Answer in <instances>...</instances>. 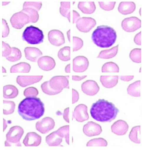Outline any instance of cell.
Segmentation results:
<instances>
[{
  "label": "cell",
  "instance_id": "4",
  "mask_svg": "<svg viewBox=\"0 0 142 150\" xmlns=\"http://www.w3.org/2000/svg\"><path fill=\"white\" fill-rule=\"evenodd\" d=\"M69 76H55L49 81L41 86L42 91L48 95H55L61 93L64 88L69 89Z\"/></svg>",
  "mask_w": 142,
  "mask_h": 150
},
{
  "label": "cell",
  "instance_id": "53",
  "mask_svg": "<svg viewBox=\"0 0 142 150\" xmlns=\"http://www.w3.org/2000/svg\"><path fill=\"white\" fill-rule=\"evenodd\" d=\"M4 131H5V129H6L7 127V124H6V121L5 120V119H4Z\"/></svg>",
  "mask_w": 142,
  "mask_h": 150
},
{
  "label": "cell",
  "instance_id": "2",
  "mask_svg": "<svg viewBox=\"0 0 142 150\" xmlns=\"http://www.w3.org/2000/svg\"><path fill=\"white\" fill-rule=\"evenodd\" d=\"M119 110L113 103L100 99L93 104L90 112L91 117L100 122H110L115 119Z\"/></svg>",
  "mask_w": 142,
  "mask_h": 150
},
{
  "label": "cell",
  "instance_id": "14",
  "mask_svg": "<svg viewBox=\"0 0 142 150\" xmlns=\"http://www.w3.org/2000/svg\"><path fill=\"white\" fill-rule=\"evenodd\" d=\"M83 132L86 136L93 137L99 136L103 132L100 125L93 122H89L83 127Z\"/></svg>",
  "mask_w": 142,
  "mask_h": 150
},
{
  "label": "cell",
  "instance_id": "9",
  "mask_svg": "<svg viewBox=\"0 0 142 150\" xmlns=\"http://www.w3.org/2000/svg\"><path fill=\"white\" fill-rule=\"evenodd\" d=\"M96 20L92 18L82 17L77 21L76 28L83 33H88L96 25Z\"/></svg>",
  "mask_w": 142,
  "mask_h": 150
},
{
  "label": "cell",
  "instance_id": "3",
  "mask_svg": "<svg viewBox=\"0 0 142 150\" xmlns=\"http://www.w3.org/2000/svg\"><path fill=\"white\" fill-rule=\"evenodd\" d=\"M115 30L107 25L98 26L91 36L92 41L98 47L102 48L110 47L115 43L117 38Z\"/></svg>",
  "mask_w": 142,
  "mask_h": 150
},
{
  "label": "cell",
  "instance_id": "6",
  "mask_svg": "<svg viewBox=\"0 0 142 150\" xmlns=\"http://www.w3.org/2000/svg\"><path fill=\"white\" fill-rule=\"evenodd\" d=\"M24 133L23 128L20 126H16L11 127L6 135V139L10 143L14 144L16 146L21 145L20 143V140Z\"/></svg>",
  "mask_w": 142,
  "mask_h": 150
},
{
  "label": "cell",
  "instance_id": "16",
  "mask_svg": "<svg viewBox=\"0 0 142 150\" xmlns=\"http://www.w3.org/2000/svg\"><path fill=\"white\" fill-rule=\"evenodd\" d=\"M43 76H19L17 77L16 82L22 87L38 83L42 79Z\"/></svg>",
  "mask_w": 142,
  "mask_h": 150
},
{
  "label": "cell",
  "instance_id": "52",
  "mask_svg": "<svg viewBox=\"0 0 142 150\" xmlns=\"http://www.w3.org/2000/svg\"><path fill=\"white\" fill-rule=\"evenodd\" d=\"M67 37L68 40L69 42H70V30H69L67 33Z\"/></svg>",
  "mask_w": 142,
  "mask_h": 150
},
{
  "label": "cell",
  "instance_id": "35",
  "mask_svg": "<svg viewBox=\"0 0 142 150\" xmlns=\"http://www.w3.org/2000/svg\"><path fill=\"white\" fill-rule=\"evenodd\" d=\"M22 57V53L20 49L16 47L11 48V52L8 56L5 57L7 60L14 62L20 60Z\"/></svg>",
  "mask_w": 142,
  "mask_h": 150
},
{
  "label": "cell",
  "instance_id": "12",
  "mask_svg": "<svg viewBox=\"0 0 142 150\" xmlns=\"http://www.w3.org/2000/svg\"><path fill=\"white\" fill-rule=\"evenodd\" d=\"M48 39L51 44L56 47H60L65 43L64 34L60 30H52L49 31Z\"/></svg>",
  "mask_w": 142,
  "mask_h": 150
},
{
  "label": "cell",
  "instance_id": "25",
  "mask_svg": "<svg viewBox=\"0 0 142 150\" xmlns=\"http://www.w3.org/2000/svg\"><path fill=\"white\" fill-rule=\"evenodd\" d=\"M31 70V66L26 62H22L13 65L10 69V72L28 73Z\"/></svg>",
  "mask_w": 142,
  "mask_h": 150
},
{
  "label": "cell",
  "instance_id": "40",
  "mask_svg": "<svg viewBox=\"0 0 142 150\" xmlns=\"http://www.w3.org/2000/svg\"><path fill=\"white\" fill-rule=\"evenodd\" d=\"M38 95V90L34 87L27 88L24 91V95L26 97H36Z\"/></svg>",
  "mask_w": 142,
  "mask_h": 150
},
{
  "label": "cell",
  "instance_id": "47",
  "mask_svg": "<svg viewBox=\"0 0 142 150\" xmlns=\"http://www.w3.org/2000/svg\"><path fill=\"white\" fill-rule=\"evenodd\" d=\"M69 112L70 108H67L66 109H65L64 112L63 113V119L65 120L67 122L70 123L69 120Z\"/></svg>",
  "mask_w": 142,
  "mask_h": 150
},
{
  "label": "cell",
  "instance_id": "27",
  "mask_svg": "<svg viewBox=\"0 0 142 150\" xmlns=\"http://www.w3.org/2000/svg\"><path fill=\"white\" fill-rule=\"evenodd\" d=\"M119 45L115 46L108 50H104L101 51L97 58L102 59H110L116 56L118 53Z\"/></svg>",
  "mask_w": 142,
  "mask_h": 150
},
{
  "label": "cell",
  "instance_id": "55",
  "mask_svg": "<svg viewBox=\"0 0 142 150\" xmlns=\"http://www.w3.org/2000/svg\"><path fill=\"white\" fill-rule=\"evenodd\" d=\"M141 8L139 10V15L141 16Z\"/></svg>",
  "mask_w": 142,
  "mask_h": 150
},
{
  "label": "cell",
  "instance_id": "46",
  "mask_svg": "<svg viewBox=\"0 0 142 150\" xmlns=\"http://www.w3.org/2000/svg\"><path fill=\"white\" fill-rule=\"evenodd\" d=\"M79 99V93L76 90L72 89V104L77 102Z\"/></svg>",
  "mask_w": 142,
  "mask_h": 150
},
{
  "label": "cell",
  "instance_id": "39",
  "mask_svg": "<svg viewBox=\"0 0 142 150\" xmlns=\"http://www.w3.org/2000/svg\"><path fill=\"white\" fill-rule=\"evenodd\" d=\"M42 6V4L41 2H25L23 4V8H32L38 12L40 10Z\"/></svg>",
  "mask_w": 142,
  "mask_h": 150
},
{
  "label": "cell",
  "instance_id": "33",
  "mask_svg": "<svg viewBox=\"0 0 142 150\" xmlns=\"http://www.w3.org/2000/svg\"><path fill=\"white\" fill-rule=\"evenodd\" d=\"M58 57L63 62H68L70 60V47L66 46L60 49L58 53Z\"/></svg>",
  "mask_w": 142,
  "mask_h": 150
},
{
  "label": "cell",
  "instance_id": "54",
  "mask_svg": "<svg viewBox=\"0 0 142 150\" xmlns=\"http://www.w3.org/2000/svg\"><path fill=\"white\" fill-rule=\"evenodd\" d=\"M2 68H3V73H6L7 72H6V69H5L4 68V67H2Z\"/></svg>",
  "mask_w": 142,
  "mask_h": 150
},
{
  "label": "cell",
  "instance_id": "10",
  "mask_svg": "<svg viewBox=\"0 0 142 150\" xmlns=\"http://www.w3.org/2000/svg\"><path fill=\"white\" fill-rule=\"evenodd\" d=\"M55 125V123L53 119L49 117H46L40 122H37L35 127L37 130L41 133L46 134L54 128Z\"/></svg>",
  "mask_w": 142,
  "mask_h": 150
},
{
  "label": "cell",
  "instance_id": "34",
  "mask_svg": "<svg viewBox=\"0 0 142 150\" xmlns=\"http://www.w3.org/2000/svg\"><path fill=\"white\" fill-rule=\"evenodd\" d=\"M129 57L134 63L141 64V49L135 48L132 49L129 54Z\"/></svg>",
  "mask_w": 142,
  "mask_h": 150
},
{
  "label": "cell",
  "instance_id": "21",
  "mask_svg": "<svg viewBox=\"0 0 142 150\" xmlns=\"http://www.w3.org/2000/svg\"><path fill=\"white\" fill-rule=\"evenodd\" d=\"M119 79L118 76H101L100 77V81L104 87L111 88L117 85Z\"/></svg>",
  "mask_w": 142,
  "mask_h": 150
},
{
  "label": "cell",
  "instance_id": "11",
  "mask_svg": "<svg viewBox=\"0 0 142 150\" xmlns=\"http://www.w3.org/2000/svg\"><path fill=\"white\" fill-rule=\"evenodd\" d=\"M88 59L84 56H78L73 60V70L76 73H82L87 69L89 66Z\"/></svg>",
  "mask_w": 142,
  "mask_h": 150
},
{
  "label": "cell",
  "instance_id": "22",
  "mask_svg": "<svg viewBox=\"0 0 142 150\" xmlns=\"http://www.w3.org/2000/svg\"><path fill=\"white\" fill-rule=\"evenodd\" d=\"M136 5L133 2H121L118 6V10L123 15L131 14L136 10Z\"/></svg>",
  "mask_w": 142,
  "mask_h": 150
},
{
  "label": "cell",
  "instance_id": "18",
  "mask_svg": "<svg viewBox=\"0 0 142 150\" xmlns=\"http://www.w3.org/2000/svg\"><path fill=\"white\" fill-rule=\"evenodd\" d=\"M129 125L123 120H118L114 122L111 127L112 132L118 136H123L127 133Z\"/></svg>",
  "mask_w": 142,
  "mask_h": 150
},
{
  "label": "cell",
  "instance_id": "29",
  "mask_svg": "<svg viewBox=\"0 0 142 150\" xmlns=\"http://www.w3.org/2000/svg\"><path fill=\"white\" fill-rule=\"evenodd\" d=\"M141 126L132 127L129 135V138L132 142L136 144H140Z\"/></svg>",
  "mask_w": 142,
  "mask_h": 150
},
{
  "label": "cell",
  "instance_id": "19",
  "mask_svg": "<svg viewBox=\"0 0 142 150\" xmlns=\"http://www.w3.org/2000/svg\"><path fill=\"white\" fill-rule=\"evenodd\" d=\"M41 137L36 132L28 133L23 141V144L26 146H37L42 142Z\"/></svg>",
  "mask_w": 142,
  "mask_h": 150
},
{
  "label": "cell",
  "instance_id": "30",
  "mask_svg": "<svg viewBox=\"0 0 142 150\" xmlns=\"http://www.w3.org/2000/svg\"><path fill=\"white\" fill-rule=\"evenodd\" d=\"M21 11L28 16L30 23H35L39 19L38 11L35 9L31 8H23Z\"/></svg>",
  "mask_w": 142,
  "mask_h": 150
},
{
  "label": "cell",
  "instance_id": "31",
  "mask_svg": "<svg viewBox=\"0 0 142 150\" xmlns=\"http://www.w3.org/2000/svg\"><path fill=\"white\" fill-rule=\"evenodd\" d=\"M70 2H61L60 11L63 16L67 18L69 22H70Z\"/></svg>",
  "mask_w": 142,
  "mask_h": 150
},
{
  "label": "cell",
  "instance_id": "51",
  "mask_svg": "<svg viewBox=\"0 0 142 150\" xmlns=\"http://www.w3.org/2000/svg\"><path fill=\"white\" fill-rule=\"evenodd\" d=\"M65 70V72L67 73H70V64H69L66 65Z\"/></svg>",
  "mask_w": 142,
  "mask_h": 150
},
{
  "label": "cell",
  "instance_id": "44",
  "mask_svg": "<svg viewBox=\"0 0 142 150\" xmlns=\"http://www.w3.org/2000/svg\"><path fill=\"white\" fill-rule=\"evenodd\" d=\"M2 25H3V31H2V37L5 38L8 36L9 34V27L7 21L5 19L2 20Z\"/></svg>",
  "mask_w": 142,
  "mask_h": 150
},
{
  "label": "cell",
  "instance_id": "1",
  "mask_svg": "<svg viewBox=\"0 0 142 150\" xmlns=\"http://www.w3.org/2000/svg\"><path fill=\"white\" fill-rule=\"evenodd\" d=\"M44 112V105L39 98L36 97H27L18 105V113L26 121L38 119L43 116Z\"/></svg>",
  "mask_w": 142,
  "mask_h": 150
},
{
  "label": "cell",
  "instance_id": "5",
  "mask_svg": "<svg viewBox=\"0 0 142 150\" xmlns=\"http://www.w3.org/2000/svg\"><path fill=\"white\" fill-rule=\"evenodd\" d=\"M22 39L31 45H38L44 41L43 31L36 27L30 25L26 28L22 36Z\"/></svg>",
  "mask_w": 142,
  "mask_h": 150
},
{
  "label": "cell",
  "instance_id": "26",
  "mask_svg": "<svg viewBox=\"0 0 142 150\" xmlns=\"http://www.w3.org/2000/svg\"><path fill=\"white\" fill-rule=\"evenodd\" d=\"M19 94L17 88L13 85H7L4 87V97L6 99L16 98Z\"/></svg>",
  "mask_w": 142,
  "mask_h": 150
},
{
  "label": "cell",
  "instance_id": "15",
  "mask_svg": "<svg viewBox=\"0 0 142 150\" xmlns=\"http://www.w3.org/2000/svg\"><path fill=\"white\" fill-rule=\"evenodd\" d=\"M100 88L98 83L93 80H87L84 82L81 85L83 93L89 96L97 95L99 91Z\"/></svg>",
  "mask_w": 142,
  "mask_h": 150
},
{
  "label": "cell",
  "instance_id": "41",
  "mask_svg": "<svg viewBox=\"0 0 142 150\" xmlns=\"http://www.w3.org/2000/svg\"><path fill=\"white\" fill-rule=\"evenodd\" d=\"M116 2H99L100 7L105 11H110L115 8Z\"/></svg>",
  "mask_w": 142,
  "mask_h": 150
},
{
  "label": "cell",
  "instance_id": "17",
  "mask_svg": "<svg viewBox=\"0 0 142 150\" xmlns=\"http://www.w3.org/2000/svg\"><path fill=\"white\" fill-rule=\"evenodd\" d=\"M37 64L39 68L44 71L52 70L56 66L54 59L48 56L42 57L38 59Z\"/></svg>",
  "mask_w": 142,
  "mask_h": 150
},
{
  "label": "cell",
  "instance_id": "23",
  "mask_svg": "<svg viewBox=\"0 0 142 150\" xmlns=\"http://www.w3.org/2000/svg\"><path fill=\"white\" fill-rule=\"evenodd\" d=\"M78 8L82 12L86 14H91L94 13L96 7L94 2H79Z\"/></svg>",
  "mask_w": 142,
  "mask_h": 150
},
{
  "label": "cell",
  "instance_id": "8",
  "mask_svg": "<svg viewBox=\"0 0 142 150\" xmlns=\"http://www.w3.org/2000/svg\"><path fill=\"white\" fill-rule=\"evenodd\" d=\"M10 21L13 27L19 30L30 23L28 16L21 11L14 14L11 18Z\"/></svg>",
  "mask_w": 142,
  "mask_h": 150
},
{
  "label": "cell",
  "instance_id": "38",
  "mask_svg": "<svg viewBox=\"0 0 142 150\" xmlns=\"http://www.w3.org/2000/svg\"><path fill=\"white\" fill-rule=\"evenodd\" d=\"M108 145V142L105 139L103 138H95L89 140L87 143V146H106Z\"/></svg>",
  "mask_w": 142,
  "mask_h": 150
},
{
  "label": "cell",
  "instance_id": "49",
  "mask_svg": "<svg viewBox=\"0 0 142 150\" xmlns=\"http://www.w3.org/2000/svg\"><path fill=\"white\" fill-rule=\"evenodd\" d=\"M119 79L124 82H128L133 80L134 78V76H119Z\"/></svg>",
  "mask_w": 142,
  "mask_h": 150
},
{
  "label": "cell",
  "instance_id": "42",
  "mask_svg": "<svg viewBox=\"0 0 142 150\" xmlns=\"http://www.w3.org/2000/svg\"><path fill=\"white\" fill-rule=\"evenodd\" d=\"M83 41L81 38L76 36L73 37V51L75 52L81 49L83 46Z\"/></svg>",
  "mask_w": 142,
  "mask_h": 150
},
{
  "label": "cell",
  "instance_id": "28",
  "mask_svg": "<svg viewBox=\"0 0 142 150\" xmlns=\"http://www.w3.org/2000/svg\"><path fill=\"white\" fill-rule=\"evenodd\" d=\"M140 80H138L129 85L127 88V93L133 97H140Z\"/></svg>",
  "mask_w": 142,
  "mask_h": 150
},
{
  "label": "cell",
  "instance_id": "32",
  "mask_svg": "<svg viewBox=\"0 0 142 150\" xmlns=\"http://www.w3.org/2000/svg\"><path fill=\"white\" fill-rule=\"evenodd\" d=\"M119 66L116 63L110 62L105 63L102 68L103 73H119Z\"/></svg>",
  "mask_w": 142,
  "mask_h": 150
},
{
  "label": "cell",
  "instance_id": "50",
  "mask_svg": "<svg viewBox=\"0 0 142 150\" xmlns=\"http://www.w3.org/2000/svg\"><path fill=\"white\" fill-rule=\"evenodd\" d=\"M87 76H72V80L75 81H79L83 80L85 79Z\"/></svg>",
  "mask_w": 142,
  "mask_h": 150
},
{
  "label": "cell",
  "instance_id": "7",
  "mask_svg": "<svg viewBox=\"0 0 142 150\" xmlns=\"http://www.w3.org/2000/svg\"><path fill=\"white\" fill-rule=\"evenodd\" d=\"M141 21L137 17H131L126 18L121 22V27L128 33H133L140 28Z\"/></svg>",
  "mask_w": 142,
  "mask_h": 150
},
{
  "label": "cell",
  "instance_id": "13",
  "mask_svg": "<svg viewBox=\"0 0 142 150\" xmlns=\"http://www.w3.org/2000/svg\"><path fill=\"white\" fill-rule=\"evenodd\" d=\"M73 117L79 122H83L87 120L89 118L87 107L83 104L76 106L73 112Z\"/></svg>",
  "mask_w": 142,
  "mask_h": 150
},
{
  "label": "cell",
  "instance_id": "24",
  "mask_svg": "<svg viewBox=\"0 0 142 150\" xmlns=\"http://www.w3.org/2000/svg\"><path fill=\"white\" fill-rule=\"evenodd\" d=\"M63 139L56 131L46 137V141L49 146H61Z\"/></svg>",
  "mask_w": 142,
  "mask_h": 150
},
{
  "label": "cell",
  "instance_id": "36",
  "mask_svg": "<svg viewBox=\"0 0 142 150\" xmlns=\"http://www.w3.org/2000/svg\"><path fill=\"white\" fill-rule=\"evenodd\" d=\"M61 137L65 139L67 144L70 145V126L66 125L60 127L56 131Z\"/></svg>",
  "mask_w": 142,
  "mask_h": 150
},
{
  "label": "cell",
  "instance_id": "48",
  "mask_svg": "<svg viewBox=\"0 0 142 150\" xmlns=\"http://www.w3.org/2000/svg\"><path fill=\"white\" fill-rule=\"evenodd\" d=\"M80 18V15L78 12L75 10H73V23H77V21Z\"/></svg>",
  "mask_w": 142,
  "mask_h": 150
},
{
  "label": "cell",
  "instance_id": "56",
  "mask_svg": "<svg viewBox=\"0 0 142 150\" xmlns=\"http://www.w3.org/2000/svg\"><path fill=\"white\" fill-rule=\"evenodd\" d=\"M141 67L140 69L139 72L141 73Z\"/></svg>",
  "mask_w": 142,
  "mask_h": 150
},
{
  "label": "cell",
  "instance_id": "37",
  "mask_svg": "<svg viewBox=\"0 0 142 150\" xmlns=\"http://www.w3.org/2000/svg\"><path fill=\"white\" fill-rule=\"evenodd\" d=\"M16 104L13 101L4 100V114L9 115L12 114L14 111Z\"/></svg>",
  "mask_w": 142,
  "mask_h": 150
},
{
  "label": "cell",
  "instance_id": "45",
  "mask_svg": "<svg viewBox=\"0 0 142 150\" xmlns=\"http://www.w3.org/2000/svg\"><path fill=\"white\" fill-rule=\"evenodd\" d=\"M141 32L140 31L139 33H138L134 36V43L136 45L138 46L141 45Z\"/></svg>",
  "mask_w": 142,
  "mask_h": 150
},
{
  "label": "cell",
  "instance_id": "43",
  "mask_svg": "<svg viewBox=\"0 0 142 150\" xmlns=\"http://www.w3.org/2000/svg\"><path fill=\"white\" fill-rule=\"evenodd\" d=\"M3 51H2V56L4 57H6L11 54V48L8 44L3 42Z\"/></svg>",
  "mask_w": 142,
  "mask_h": 150
},
{
  "label": "cell",
  "instance_id": "20",
  "mask_svg": "<svg viewBox=\"0 0 142 150\" xmlns=\"http://www.w3.org/2000/svg\"><path fill=\"white\" fill-rule=\"evenodd\" d=\"M26 58L31 62H36L38 61L43 53L38 48L32 47H27L24 49Z\"/></svg>",
  "mask_w": 142,
  "mask_h": 150
}]
</instances>
